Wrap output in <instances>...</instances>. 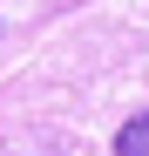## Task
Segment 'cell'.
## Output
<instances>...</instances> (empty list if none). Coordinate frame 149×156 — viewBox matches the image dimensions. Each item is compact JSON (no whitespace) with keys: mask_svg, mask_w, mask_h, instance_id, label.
Instances as JSON below:
<instances>
[{"mask_svg":"<svg viewBox=\"0 0 149 156\" xmlns=\"http://www.w3.org/2000/svg\"><path fill=\"white\" fill-rule=\"evenodd\" d=\"M115 156H149V115H129L115 129Z\"/></svg>","mask_w":149,"mask_h":156,"instance_id":"1","label":"cell"}]
</instances>
